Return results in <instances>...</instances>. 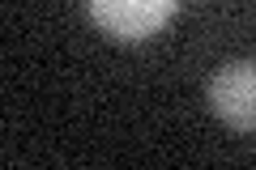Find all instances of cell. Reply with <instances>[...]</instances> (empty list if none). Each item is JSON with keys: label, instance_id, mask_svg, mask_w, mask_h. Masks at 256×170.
<instances>
[{"label": "cell", "instance_id": "6da1fadb", "mask_svg": "<svg viewBox=\"0 0 256 170\" xmlns=\"http://www.w3.org/2000/svg\"><path fill=\"white\" fill-rule=\"evenodd\" d=\"M94 26L120 43H141L175 17L180 0H86Z\"/></svg>", "mask_w": 256, "mask_h": 170}, {"label": "cell", "instance_id": "7a4b0ae2", "mask_svg": "<svg viewBox=\"0 0 256 170\" xmlns=\"http://www.w3.org/2000/svg\"><path fill=\"white\" fill-rule=\"evenodd\" d=\"M210 111L235 132H256V60H230L214 72Z\"/></svg>", "mask_w": 256, "mask_h": 170}]
</instances>
